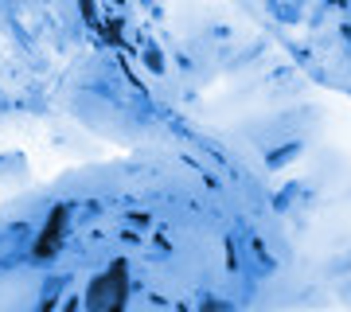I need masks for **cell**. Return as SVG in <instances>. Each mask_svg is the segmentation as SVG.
<instances>
[{"mask_svg":"<svg viewBox=\"0 0 351 312\" xmlns=\"http://www.w3.org/2000/svg\"><path fill=\"white\" fill-rule=\"evenodd\" d=\"M63 226H66V211H55L51 223H47V230H43V238H39V246H36L39 258H51V254H55V242L63 238Z\"/></svg>","mask_w":351,"mask_h":312,"instance_id":"2","label":"cell"},{"mask_svg":"<svg viewBox=\"0 0 351 312\" xmlns=\"http://www.w3.org/2000/svg\"><path fill=\"white\" fill-rule=\"evenodd\" d=\"M125 297V265H117L110 277H101L98 289H90V304H98V309H117Z\"/></svg>","mask_w":351,"mask_h":312,"instance_id":"1","label":"cell"}]
</instances>
